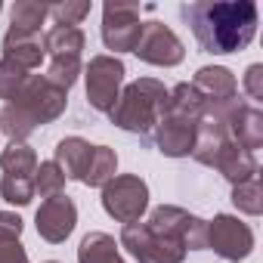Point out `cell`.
<instances>
[{
	"mask_svg": "<svg viewBox=\"0 0 263 263\" xmlns=\"http://www.w3.org/2000/svg\"><path fill=\"white\" fill-rule=\"evenodd\" d=\"M0 263H28V251L19 238H0Z\"/></svg>",
	"mask_w": 263,
	"mask_h": 263,
	"instance_id": "31",
	"label": "cell"
},
{
	"mask_svg": "<svg viewBox=\"0 0 263 263\" xmlns=\"http://www.w3.org/2000/svg\"><path fill=\"white\" fill-rule=\"evenodd\" d=\"M115 174H118V155H115V149L93 146V155H90V164H87L81 183L84 186H93V189H102Z\"/></svg>",
	"mask_w": 263,
	"mask_h": 263,
	"instance_id": "22",
	"label": "cell"
},
{
	"mask_svg": "<svg viewBox=\"0 0 263 263\" xmlns=\"http://www.w3.org/2000/svg\"><path fill=\"white\" fill-rule=\"evenodd\" d=\"M34 226H37V235L50 245H62L74 226H78V208L68 195H56V198H47L37 214H34Z\"/></svg>",
	"mask_w": 263,
	"mask_h": 263,
	"instance_id": "11",
	"label": "cell"
},
{
	"mask_svg": "<svg viewBox=\"0 0 263 263\" xmlns=\"http://www.w3.org/2000/svg\"><path fill=\"white\" fill-rule=\"evenodd\" d=\"M134 53L149 62V65H161V68H174L186 59V47L183 41L164 25V22H143V34L134 47Z\"/></svg>",
	"mask_w": 263,
	"mask_h": 263,
	"instance_id": "10",
	"label": "cell"
},
{
	"mask_svg": "<svg viewBox=\"0 0 263 263\" xmlns=\"http://www.w3.org/2000/svg\"><path fill=\"white\" fill-rule=\"evenodd\" d=\"M25 229L22 217L19 214H10V211H0V238H19Z\"/></svg>",
	"mask_w": 263,
	"mask_h": 263,
	"instance_id": "33",
	"label": "cell"
},
{
	"mask_svg": "<svg viewBox=\"0 0 263 263\" xmlns=\"http://www.w3.org/2000/svg\"><path fill=\"white\" fill-rule=\"evenodd\" d=\"M0 171H4V174L34 177V171H37V152L28 143H10L4 152H0Z\"/></svg>",
	"mask_w": 263,
	"mask_h": 263,
	"instance_id": "24",
	"label": "cell"
},
{
	"mask_svg": "<svg viewBox=\"0 0 263 263\" xmlns=\"http://www.w3.org/2000/svg\"><path fill=\"white\" fill-rule=\"evenodd\" d=\"M192 87L201 93L204 105L211 102H226V99H235L238 96V84H235V74L223 65H204L195 71V81Z\"/></svg>",
	"mask_w": 263,
	"mask_h": 263,
	"instance_id": "14",
	"label": "cell"
},
{
	"mask_svg": "<svg viewBox=\"0 0 263 263\" xmlns=\"http://www.w3.org/2000/svg\"><path fill=\"white\" fill-rule=\"evenodd\" d=\"M167 96L171 90L155 81V78H140L134 84H127L118 96V102L111 105L108 118L115 127L137 134L143 140H149V134L158 127V121L167 115Z\"/></svg>",
	"mask_w": 263,
	"mask_h": 263,
	"instance_id": "3",
	"label": "cell"
},
{
	"mask_svg": "<svg viewBox=\"0 0 263 263\" xmlns=\"http://www.w3.org/2000/svg\"><path fill=\"white\" fill-rule=\"evenodd\" d=\"M232 204L248 214V217H260L263 214V189H260V177H251L238 186H232Z\"/></svg>",
	"mask_w": 263,
	"mask_h": 263,
	"instance_id": "25",
	"label": "cell"
},
{
	"mask_svg": "<svg viewBox=\"0 0 263 263\" xmlns=\"http://www.w3.org/2000/svg\"><path fill=\"white\" fill-rule=\"evenodd\" d=\"M180 16L192 28L198 47L214 56L241 53L257 34V4L251 0H235V4L195 0L180 7Z\"/></svg>",
	"mask_w": 263,
	"mask_h": 263,
	"instance_id": "1",
	"label": "cell"
},
{
	"mask_svg": "<svg viewBox=\"0 0 263 263\" xmlns=\"http://www.w3.org/2000/svg\"><path fill=\"white\" fill-rule=\"evenodd\" d=\"M84 47H87V37L81 28L53 25L44 34V53H50V59H81Z\"/></svg>",
	"mask_w": 263,
	"mask_h": 263,
	"instance_id": "17",
	"label": "cell"
},
{
	"mask_svg": "<svg viewBox=\"0 0 263 263\" xmlns=\"http://www.w3.org/2000/svg\"><path fill=\"white\" fill-rule=\"evenodd\" d=\"M226 130H229V137H232L235 146H241L245 152L254 155V152L263 146V111L248 102V105L226 124Z\"/></svg>",
	"mask_w": 263,
	"mask_h": 263,
	"instance_id": "15",
	"label": "cell"
},
{
	"mask_svg": "<svg viewBox=\"0 0 263 263\" xmlns=\"http://www.w3.org/2000/svg\"><path fill=\"white\" fill-rule=\"evenodd\" d=\"M217 171H220V177L223 180H229L232 186H238V183H245V180H251V177H257L260 174V167H257V158L251 155V152H245L241 146H235V143H229L226 146V152L217 158V164H214Z\"/></svg>",
	"mask_w": 263,
	"mask_h": 263,
	"instance_id": "18",
	"label": "cell"
},
{
	"mask_svg": "<svg viewBox=\"0 0 263 263\" xmlns=\"http://www.w3.org/2000/svg\"><path fill=\"white\" fill-rule=\"evenodd\" d=\"M0 10H4V4H0Z\"/></svg>",
	"mask_w": 263,
	"mask_h": 263,
	"instance_id": "35",
	"label": "cell"
},
{
	"mask_svg": "<svg viewBox=\"0 0 263 263\" xmlns=\"http://www.w3.org/2000/svg\"><path fill=\"white\" fill-rule=\"evenodd\" d=\"M44 41L37 37H16V34H4V59L31 71L44 62Z\"/></svg>",
	"mask_w": 263,
	"mask_h": 263,
	"instance_id": "20",
	"label": "cell"
},
{
	"mask_svg": "<svg viewBox=\"0 0 263 263\" xmlns=\"http://www.w3.org/2000/svg\"><path fill=\"white\" fill-rule=\"evenodd\" d=\"M31 180H34V192H41V198H56L65 189V174L56 167V161L37 164V171H34Z\"/></svg>",
	"mask_w": 263,
	"mask_h": 263,
	"instance_id": "27",
	"label": "cell"
},
{
	"mask_svg": "<svg viewBox=\"0 0 263 263\" xmlns=\"http://www.w3.org/2000/svg\"><path fill=\"white\" fill-rule=\"evenodd\" d=\"M208 248L214 254H220L223 260L229 263H238L245 260L251 251H254V232L248 223H241L238 217L232 214H217L211 223H208Z\"/></svg>",
	"mask_w": 263,
	"mask_h": 263,
	"instance_id": "9",
	"label": "cell"
},
{
	"mask_svg": "<svg viewBox=\"0 0 263 263\" xmlns=\"http://www.w3.org/2000/svg\"><path fill=\"white\" fill-rule=\"evenodd\" d=\"M143 34V19L137 4H108L102 7V44L115 53H134Z\"/></svg>",
	"mask_w": 263,
	"mask_h": 263,
	"instance_id": "8",
	"label": "cell"
},
{
	"mask_svg": "<svg viewBox=\"0 0 263 263\" xmlns=\"http://www.w3.org/2000/svg\"><path fill=\"white\" fill-rule=\"evenodd\" d=\"M0 195H4V201H10L16 208H25L34 198V180L22 177V174H4L0 177Z\"/></svg>",
	"mask_w": 263,
	"mask_h": 263,
	"instance_id": "26",
	"label": "cell"
},
{
	"mask_svg": "<svg viewBox=\"0 0 263 263\" xmlns=\"http://www.w3.org/2000/svg\"><path fill=\"white\" fill-rule=\"evenodd\" d=\"M50 7L47 4H34V0H19V4L10 10V31L16 37H37L41 25L47 22Z\"/></svg>",
	"mask_w": 263,
	"mask_h": 263,
	"instance_id": "19",
	"label": "cell"
},
{
	"mask_svg": "<svg viewBox=\"0 0 263 263\" xmlns=\"http://www.w3.org/2000/svg\"><path fill=\"white\" fill-rule=\"evenodd\" d=\"M78 263H124V257L108 232H87L78 248Z\"/></svg>",
	"mask_w": 263,
	"mask_h": 263,
	"instance_id": "21",
	"label": "cell"
},
{
	"mask_svg": "<svg viewBox=\"0 0 263 263\" xmlns=\"http://www.w3.org/2000/svg\"><path fill=\"white\" fill-rule=\"evenodd\" d=\"M47 263H59V260H47Z\"/></svg>",
	"mask_w": 263,
	"mask_h": 263,
	"instance_id": "34",
	"label": "cell"
},
{
	"mask_svg": "<svg viewBox=\"0 0 263 263\" xmlns=\"http://www.w3.org/2000/svg\"><path fill=\"white\" fill-rule=\"evenodd\" d=\"M68 105V93L53 87L44 74H28L22 93L4 105L0 111V134H7L10 143H25L37 127L53 124Z\"/></svg>",
	"mask_w": 263,
	"mask_h": 263,
	"instance_id": "2",
	"label": "cell"
},
{
	"mask_svg": "<svg viewBox=\"0 0 263 263\" xmlns=\"http://www.w3.org/2000/svg\"><path fill=\"white\" fill-rule=\"evenodd\" d=\"M102 208L118 223H140V217L149 208V186L137 174H121L111 177L102 186Z\"/></svg>",
	"mask_w": 263,
	"mask_h": 263,
	"instance_id": "4",
	"label": "cell"
},
{
	"mask_svg": "<svg viewBox=\"0 0 263 263\" xmlns=\"http://www.w3.org/2000/svg\"><path fill=\"white\" fill-rule=\"evenodd\" d=\"M93 146L81 137H65L56 146V167L65 174V180H84V171L90 164Z\"/></svg>",
	"mask_w": 263,
	"mask_h": 263,
	"instance_id": "16",
	"label": "cell"
},
{
	"mask_svg": "<svg viewBox=\"0 0 263 263\" xmlns=\"http://www.w3.org/2000/svg\"><path fill=\"white\" fill-rule=\"evenodd\" d=\"M229 143H232V137H229V130H226L223 124H217V121H211V118H201L198 127H195V143H192V152H189V155H192L198 164L214 167L217 158L226 152Z\"/></svg>",
	"mask_w": 263,
	"mask_h": 263,
	"instance_id": "13",
	"label": "cell"
},
{
	"mask_svg": "<svg viewBox=\"0 0 263 263\" xmlns=\"http://www.w3.org/2000/svg\"><path fill=\"white\" fill-rule=\"evenodd\" d=\"M81 59H50V68H47V81L53 84V87H59V90H71L74 87V81L81 78Z\"/></svg>",
	"mask_w": 263,
	"mask_h": 263,
	"instance_id": "28",
	"label": "cell"
},
{
	"mask_svg": "<svg viewBox=\"0 0 263 263\" xmlns=\"http://www.w3.org/2000/svg\"><path fill=\"white\" fill-rule=\"evenodd\" d=\"M124 62L118 56H93L84 78H87V102L96 108V111H111V105L118 102L121 90H124Z\"/></svg>",
	"mask_w": 263,
	"mask_h": 263,
	"instance_id": "7",
	"label": "cell"
},
{
	"mask_svg": "<svg viewBox=\"0 0 263 263\" xmlns=\"http://www.w3.org/2000/svg\"><path fill=\"white\" fill-rule=\"evenodd\" d=\"M149 229L177 241L183 251H204L208 248V223L201 217L189 214L186 208H177V204L155 208L149 217Z\"/></svg>",
	"mask_w": 263,
	"mask_h": 263,
	"instance_id": "5",
	"label": "cell"
},
{
	"mask_svg": "<svg viewBox=\"0 0 263 263\" xmlns=\"http://www.w3.org/2000/svg\"><path fill=\"white\" fill-rule=\"evenodd\" d=\"M121 248H127V254L137 263H183L186 260V251L177 241L149 229V223H127L121 229Z\"/></svg>",
	"mask_w": 263,
	"mask_h": 263,
	"instance_id": "6",
	"label": "cell"
},
{
	"mask_svg": "<svg viewBox=\"0 0 263 263\" xmlns=\"http://www.w3.org/2000/svg\"><path fill=\"white\" fill-rule=\"evenodd\" d=\"M195 127L198 121H189V118H180V115H164L155 127V146L161 155L167 158H186L192 152V143H195Z\"/></svg>",
	"mask_w": 263,
	"mask_h": 263,
	"instance_id": "12",
	"label": "cell"
},
{
	"mask_svg": "<svg viewBox=\"0 0 263 263\" xmlns=\"http://www.w3.org/2000/svg\"><path fill=\"white\" fill-rule=\"evenodd\" d=\"M167 111L189 118V121H201L204 118V99L192 84H177L167 96Z\"/></svg>",
	"mask_w": 263,
	"mask_h": 263,
	"instance_id": "23",
	"label": "cell"
},
{
	"mask_svg": "<svg viewBox=\"0 0 263 263\" xmlns=\"http://www.w3.org/2000/svg\"><path fill=\"white\" fill-rule=\"evenodd\" d=\"M245 90H248V96H251L254 102L263 99V65H260V62L248 65V71H245Z\"/></svg>",
	"mask_w": 263,
	"mask_h": 263,
	"instance_id": "32",
	"label": "cell"
},
{
	"mask_svg": "<svg viewBox=\"0 0 263 263\" xmlns=\"http://www.w3.org/2000/svg\"><path fill=\"white\" fill-rule=\"evenodd\" d=\"M25 81H28V71L25 68H19V65H13L7 59H0V99L13 102L22 93Z\"/></svg>",
	"mask_w": 263,
	"mask_h": 263,
	"instance_id": "30",
	"label": "cell"
},
{
	"mask_svg": "<svg viewBox=\"0 0 263 263\" xmlns=\"http://www.w3.org/2000/svg\"><path fill=\"white\" fill-rule=\"evenodd\" d=\"M90 10H93L90 0H65V4H53V7H50V16L56 19V25L78 28V25L90 16Z\"/></svg>",
	"mask_w": 263,
	"mask_h": 263,
	"instance_id": "29",
	"label": "cell"
}]
</instances>
